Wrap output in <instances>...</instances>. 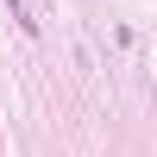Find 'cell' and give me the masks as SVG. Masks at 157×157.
Here are the masks:
<instances>
[{"instance_id":"obj_1","label":"cell","mask_w":157,"mask_h":157,"mask_svg":"<svg viewBox=\"0 0 157 157\" xmlns=\"http://www.w3.org/2000/svg\"><path fill=\"white\" fill-rule=\"evenodd\" d=\"M6 6H13V19L25 25V38H38V19H32V6H25V0H6Z\"/></svg>"}]
</instances>
